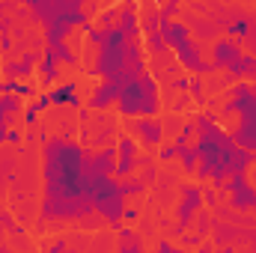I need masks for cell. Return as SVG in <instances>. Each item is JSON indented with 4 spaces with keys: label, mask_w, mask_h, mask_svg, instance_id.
I'll return each instance as SVG.
<instances>
[{
    "label": "cell",
    "mask_w": 256,
    "mask_h": 253,
    "mask_svg": "<svg viewBox=\"0 0 256 253\" xmlns=\"http://www.w3.org/2000/svg\"><path fill=\"white\" fill-rule=\"evenodd\" d=\"M116 98H120V84L110 80V78H98V84L92 86V96L86 102L90 110H110L116 108Z\"/></svg>",
    "instance_id": "4fadbf2b"
},
{
    "label": "cell",
    "mask_w": 256,
    "mask_h": 253,
    "mask_svg": "<svg viewBox=\"0 0 256 253\" xmlns=\"http://www.w3.org/2000/svg\"><path fill=\"white\" fill-rule=\"evenodd\" d=\"M140 33H143V42H146V51L152 54V57H161V54H167L170 48H167V39H164V33H161V21H158V9H146L143 15H140Z\"/></svg>",
    "instance_id": "9c48e42d"
},
{
    "label": "cell",
    "mask_w": 256,
    "mask_h": 253,
    "mask_svg": "<svg viewBox=\"0 0 256 253\" xmlns=\"http://www.w3.org/2000/svg\"><path fill=\"white\" fill-rule=\"evenodd\" d=\"M3 84H6V92H15V96H21V98H33V96H36V86L21 84V78H6Z\"/></svg>",
    "instance_id": "44dd1931"
},
{
    "label": "cell",
    "mask_w": 256,
    "mask_h": 253,
    "mask_svg": "<svg viewBox=\"0 0 256 253\" xmlns=\"http://www.w3.org/2000/svg\"><path fill=\"white\" fill-rule=\"evenodd\" d=\"M196 137H194V155H196V167L194 176L200 182H212L214 188H220L224 182H230L232 176L248 173V167L256 164V152H248L244 146H238L232 140V134L218 122V116L212 110H202L196 120Z\"/></svg>",
    "instance_id": "7a4b0ae2"
},
{
    "label": "cell",
    "mask_w": 256,
    "mask_h": 253,
    "mask_svg": "<svg viewBox=\"0 0 256 253\" xmlns=\"http://www.w3.org/2000/svg\"><path fill=\"white\" fill-rule=\"evenodd\" d=\"M78 116H80V122H90V108H78Z\"/></svg>",
    "instance_id": "4dcf8cb0"
},
{
    "label": "cell",
    "mask_w": 256,
    "mask_h": 253,
    "mask_svg": "<svg viewBox=\"0 0 256 253\" xmlns=\"http://www.w3.org/2000/svg\"><path fill=\"white\" fill-rule=\"evenodd\" d=\"M128 128H131V134H137V140L146 149H158L164 143V122L155 116H134V122Z\"/></svg>",
    "instance_id": "8fae6325"
},
{
    "label": "cell",
    "mask_w": 256,
    "mask_h": 253,
    "mask_svg": "<svg viewBox=\"0 0 256 253\" xmlns=\"http://www.w3.org/2000/svg\"><path fill=\"white\" fill-rule=\"evenodd\" d=\"M122 220L134 224V220H137V208H126V212H122Z\"/></svg>",
    "instance_id": "83f0119b"
},
{
    "label": "cell",
    "mask_w": 256,
    "mask_h": 253,
    "mask_svg": "<svg viewBox=\"0 0 256 253\" xmlns=\"http://www.w3.org/2000/svg\"><path fill=\"white\" fill-rule=\"evenodd\" d=\"M232 80H254L256 84V54H242L236 63L226 68Z\"/></svg>",
    "instance_id": "d6986e66"
},
{
    "label": "cell",
    "mask_w": 256,
    "mask_h": 253,
    "mask_svg": "<svg viewBox=\"0 0 256 253\" xmlns=\"http://www.w3.org/2000/svg\"><path fill=\"white\" fill-rule=\"evenodd\" d=\"M158 158H161V161H173V158H176V146H173V143H167V146L161 143V146H158Z\"/></svg>",
    "instance_id": "484cf974"
},
{
    "label": "cell",
    "mask_w": 256,
    "mask_h": 253,
    "mask_svg": "<svg viewBox=\"0 0 256 253\" xmlns=\"http://www.w3.org/2000/svg\"><path fill=\"white\" fill-rule=\"evenodd\" d=\"M242 54H244V48L236 39H230V36L212 42V66H214V72H226Z\"/></svg>",
    "instance_id": "5bb4252c"
},
{
    "label": "cell",
    "mask_w": 256,
    "mask_h": 253,
    "mask_svg": "<svg viewBox=\"0 0 256 253\" xmlns=\"http://www.w3.org/2000/svg\"><path fill=\"white\" fill-rule=\"evenodd\" d=\"M15 143H21V131L12 128V131H9V146H15Z\"/></svg>",
    "instance_id": "f546056e"
},
{
    "label": "cell",
    "mask_w": 256,
    "mask_h": 253,
    "mask_svg": "<svg viewBox=\"0 0 256 253\" xmlns=\"http://www.w3.org/2000/svg\"><path fill=\"white\" fill-rule=\"evenodd\" d=\"M78 80H66L63 86H57V90H51V104H66V108H72V110H78L80 108V96H78Z\"/></svg>",
    "instance_id": "ac0fdd59"
},
{
    "label": "cell",
    "mask_w": 256,
    "mask_h": 253,
    "mask_svg": "<svg viewBox=\"0 0 256 253\" xmlns=\"http://www.w3.org/2000/svg\"><path fill=\"white\" fill-rule=\"evenodd\" d=\"M48 48L57 54V60H60V63H66V66H78V54H74V51L66 45V39H60V42H51Z\"/></svg>",
    "instance_id": "7402d4cb"
},
{
    "label": "cell",
    "mask_w": 256,
    "mask_h": 253,
    "mask_svg": "<svg viewBox=\"0 0 256 253\" xmlns=\"http://www.w3.org/2000/svg\"><path fill=\"white\" fill-rule=\"evenodd\" d=\"M158 250L170 253V250H176V244H173V242H161V244H158Z\"/></svg>",
    "instance_id": "d6a6232c"
},
{
    "label": "cell",
    "mask_w": 256,
    "mask_h": 253,
    "mask_svg": "<svg viewBox=\"0 0 256 253\" xmlns=\"http://www.w3.org/2000/svg\"><path fill=\"white\" fill-rule=\"evenodd\" d=\"M39 114H42V110H39V108H36V102H33L30 108H24V122H27V126H36Z\"/></svg>",
    "instance_id": "d4e9b609"
},
{
    "label": "cell",
    "mask_w": 256,
    "mask_h": 253,
    "mask_svg": "<svg viewBox=\"0 0 256 253\" xmlns=\"http://www.w3.org/2000/svg\"><path fill=\"white\" fill-rule=\"evenodd\" d=\"M137 167H140L137 143H134V137L122 134V137L116 140V170H114V176H116V179H126L131 173H137Z\"/></svg>",
    "instance_id": "7c38bea8"
},
{
    "label": "cell",
    "mask_w": 256,
    "mask_h": 253,
    "mask_svg": "<svg viewBox=\"0 0 256 253\" xmlns=\"http://www.w3.org/2000/svg\"><path fill=\"white\" fill-rule=\"evenodd\" d=\"M39 60H42L39 51H27L21 60H15V63H3L0 66V72H3V78H33V72L39 68Z\"/></svg>",
    "instance_id": "2e32d148"
},
{
    "label": "cell",
    "mask_w": 256,
    "mask_h": 253,
    "mask_svg": "<svg viewBox=\"0 0 256 253\" xmlns=\"http://www.w3.org/2000/svg\"><path fill=\"white\" fill-rule=\"evenodd\" d=\"M158 21H161V33H164V39H167V48L176 54V60H179V66H182L185 72L200 74V78L214 72L212 60H206V57H202V48L196 45V36L191 33L188 21L161 18V15H158Z\"/></svg>",
    "instance_id": "52a82bcc"
},
{
    "label": "cell",
    "mask_w": 256,
    "mask_h": 253,
    "mask_svg": "<svg viewBox=\"0 0 256 253\" xmlns=\"http://www.w3.org/2000/svg\"><path fill=\"white\" fill-rule=\"evenodd\" d=\"M0 212H3V208H0Z\"/></svg>",
    "instance_id": "e575fe53"
},
{
    "label": "cell",
    "mask_w": 256,
    "mask_h": 253,
    "mask_svg": "<svg viewBox=\"0 0 256 253\" xmlns=\"http://www.w3.org/2000/svg\"><path fill=\"white\" fill-rule=\"evenodd\" d=\"M202 212V188H196V185H182V202H179V208H176V232L179 236H185L188 232V226L194 224V218Z\"/></svg>",
    "instance_id": "30bf717a"
},
{
    "label": "cell",
    "mask_w": 256,
    "mask_h": 253,
    "mask_svg": "<svg viewBox=\"0 0 256 253\" xmlns=\"http://www.w3.org/2000/svg\"><path fill=\"white\" fill-rule=\"evenodd\" d=\"M18 110H21V96H15V92H3L0 96V143L6 146L9 143V122L18 116Z\"/></svg>",
    "instance_id": "9a60e30c"
},
{
    "label": "cell",
    "mask_w": 256,
    "mask_h": 253,
    "mask_svg": "<svg viewBox=\"0 0 256 253\" xmlns=\"http://www.w3.org/2000/svg\"><path fill=\"white\" fill-rule=\"evenodd\" d=\"M161 110V86L158 80L143 68L120 84V98H116V114L134 120V116H158Z\"/></svg>",
    "instance_id": "8992f818"
},
{
    "label": "cell",
    "mask_w": 256,
    "mask_h": 253,
    "mask_svg": "<svg viewBox=\"0 0 256 253\" xmlns=\"http://www.w3.org/2000/svg\"><path fill=\"white\" fill-rule=\"evenodd\" d=\"M9 12H12V3L9 0H0V18H6Z\"/></svg>",
    "instance_id": "f1b7e54d"
},
{
    "label": "cell",
    "mask_w": 256,
    "mask_h": 253,
    "mask_svg": "<svg viewBox=\"0 0 256 253\" xmlns=\"http://www.w3.org/2000/svg\"><path fill=\"white\" fill-rule=\"evenodd\" d=\"M218 190L230 194V206H232L236 212H250V214H256V188L250 185L248 173L232 176L230 182H224Z\"/></svg>",
    "instance_id": "ba28073f"
},
{
    "label": "cell",
    "mask_w": 256,
    "mask_h": 253,
    "mask_svg": "<svg viewBox=\"0 0 256 253\" xmlns=\"http://www.w3.org/2000/svg\"><path fill=\"white\" fill-rule=\"evenodd\" d=\"M120 250H131V253H137V250H143V242L134 236V230H122L120 226Z\"/></svg>",
    "instance_id": "603a6c76"
},
{
    "label": "cell",
    "mask_w": 256,
    "mask_h": 253,
    "mask_svg": "<svg viewBox=\"0 0 256 253\" xmlns=\"http://www.w3.org/2000/svg\"><path fill=\"white\" fill-rule=\"evenodd\" d=\"M116 15H120V9H116V6H110V9H104V12H98V27H110V24H116Z\"/></svg>",
    "instance_id": "cb8c5ba5"
},
{
    "label": "cell",
    "mask_w": 256,
    "mask_h": 253,
    "mask_svg": "<svg viewBox=\"0 0 256 253\" xmlns=\"http://www.w3.org/2000/svg\"><path fill=\"white\" fill-rule=\"evenodd\" d=\"M84 3L86 0H45L39 9H33V18L45 30V45L68 39L72 30H80L86 36L92 24H90V15L84 12Z\"/></svg>",
    "instance_id": "277c9868"
},
{
    "label": "cell",
    "mask_w": 256,
    "mask_h": 253,
    "mask_svg": "<svg viewBox=\"0 0 256 253\" xmlns=\"http://www.w3.org/2000/svg\"><path fill=\"white\" fill-rule=\"evenodd\" d=\"M120 188L126 196H137V194H143V190L149 188V182H143V176H126V179H120Z\"/></svg>",
    "instance_id": "ffe728a7"
},
{
    "label": "cell",
    "mask_w": 256,
    "mask_h": 253,
    "mask_svg": "<svg viewBox=\"0 0 256 253\" xmlns=\"http://www.w3.org/2000/svg\"><path fill=\"white\" fill-rule=\"evenodd\" d=\"M42 3H45V0H24V6H27V9H30V12H33V9H39V6H42Z\"/></svg>",
    "instance_id": "1f68e13d"
},
{
    "label": "cell",
    "mask_w": 256,
    "mask_h": 253,
    "mask_svg": "<svg viewBox=\"0 0 256 253\" xmlns=\"http://www.w3.org/2000/svg\"><path fill=\"white\" fill-rule=\"evenodd\" d=\"M39 80H42V86H51V84H57L60 80V60H57V54L45 45V51H42V60H39Z\"/></svg>",
    "instance_id": "e0dca14e"
},
{
    "label": "cell",
    "mask_w": 256,
    "mask_h": 253,
    "mask_svg": "<svg viewBox=\"0 0 256 253\" xmlns=\"http://www.w3.org/2000/svg\"><path fill=\"white\" fill-rule=\"evenodd\" d=\"M3 92H6V84H3V80H0V96H3Z\"/></svg>",
    "instance_id": "836d02e7"
},
{
    "label": "cell",
    "mask_w": 256,
    "mask_h": 253,
    "mask_svg": "<svg viewBox=\"0 0 256 253\" xmlns=\"http://www.w3.org/2000/svg\"><path fill=\"white\" fill-rule=\"evenodd\" d=\"M86 42L96 48V60L86 68L92 78H110V80L122 84L131 74H137V72L146 68V57H143L140 36L126 33L120 24H110V27H90V30H86Z\"/></svg>",
    "instance_id": "3957f363"
},
{
    "label": "cell",
    "mask_w": 256,
    "mask_h": 253,
    "mask_svg": "<svg viewBox=\"0 0 256 253\" xmlns=\"http://www.w3.org/2000/svg\"><path fill=\"white\" fill-rule=\"evenodd\" d=\"M126 212V194L114 173H104L92 161V149L68 137L42 140V208L45 224H86L92 218L120 230Z\"/></svg>",
    "instance_id": "6da1fadb"
},
{
    "label": "cell",
    "mask_w": 256,
    "mask_h": 253,
    "mask_svg": "<svg viewBox=\"0 0 256 253\" xmlns=\"http://www.w3.org/2000/svg\"><path fill=\"white\" fill-rule=\"evenodd\" d=\"M36 108H39V110H48V108H51V92H42V96L36 98Z\"/></svg>",
    "instance_id": "4316f807"
},
{
    "label": "cell",
    "mask_w": 256,
    "mask_h": 253,
    "mask_svg": "<svg viewBox=\"0 0 256 253\" xmlns=\"http://www.w3.org/2000/svg\"><path fill=\"white\" fill-rule=\"evenodd\" d=\"M236 116L232 126V140L244 146L248 152H256V84L254 80H238L230 86L226 102H224V120Z\"/></svg>",
    "instance_id": "5b68a950"
}]
</instances>
